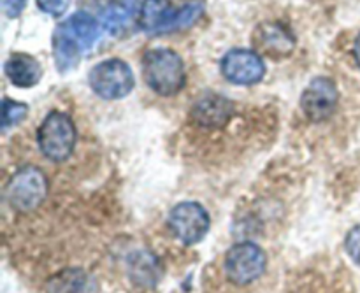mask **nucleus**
<instances>
[{
  "label": "nucleus",
  "instance_id": "obj_7",
  "mask_svg": "<svg viewBox=\"0 0 360 293\" xmlns=\"http://www.w3.org/2000/svg\"><path fill=\"white\" fill-rule=\"evenodd\" d=\"M98 25L90 14L77 13L63 21L55 34V56L58 62L74 60L81 49L88 48L97 39Z\"/></svg>",
  "mask_w": 360,
  "mask_h": 293
},
{
  "label": "nucleus",
  "instance_id": "obj_18",
  "mask_svg": "<svg viewBox=\"0 0 360 293\" xmlns=\"http://www.w3.org/2000/svg\"><path fill=\"white\" fill-rule=\"evenodd\" d=\"M25 6V0H6V9L11 16H16Z\"/></svg>",
  "mask_w": 360,
  "mask_h": 293
},
{
  "label": "nucleus",
  "instance_id": "obj_17",
  "mask_svg": "<svg viewBox=\"0 0 360 293\" xmlns=\"http://www.w3.org/2000/svg\"><path fill=\"white\" fill-rule=\"evenodd\" d=\"M345 248H347V253L350 255V259L360 267V225L348 232Z\"/></svg>",
  "mask_w": 360,
  "mask_h": 293
},
{
  "label": "nucleus",
  "instance_id": "obj_15",
  "mask_svg": "<svg viewBox=\"0 0 360 293\" xmlns=\"http://www.w3.org/2000/svg\"><path fill=\"white\" fill-rule=\"evenodd\" d=\"M157 266L148 253H137L136 263L130 269V274L137 285H153L157 281Z\"/></svg>",
  "mask_w": 360,
  "mask_h": 293
},
{
  "label": "nucleus",
  "instance_id": "obj_11",
  "mask_svg": "<svg viewBox=\"0 0 360 293\" xmlns=\"http://www.w3.org/2000/svg\"><path fill=\"white\" fill-rule=\"evenodd\" d=\"M253 49L271 60L287 58L295 49V35L280 21H262L252 34Z\"/></svg>",
  "mask_w": 360,
  "mask_h": 293
},
{
  "label": "nucleus",
  "instance_id": "obj_16",
  "mask_svg": "<svg viewBox=\"0 0 360 293\" xmlns=\"http://www.w3.org/2000/svg\"><path fill=\"white\" fill-rule=\"evenodd\" d=\"M134 4L130 0H122V2L115 4V6L109 7L104 13V23L108 28H118L122 25H125V21H129V18L132 16Z\"/></svg>",
  "mask_w": 360,
  "mask_h": 293
},
{
  "label": "nucleus",
  "instance_id": "obj_9",
  "mask_svg": "<svg viewBox=\"0 0 360 293\" xmlns=\"http://www.w3.org/2000/svg\"><path fill=\"white\" fill-rule=\"evenodd\" d=\"M340 91L330 77L319 76L309 81L301 95V109L306 118L313 123H322L329 119L338 109Z\"/></svg>",
  "mask_w": 360,
  "mask_h": 293
},
{
  "label": "nucleus",
  "instance_id": "obj_12",
  "mask_svg": "<svg viewBox=\"0 0 360 293\" xmlns=\"http://www.w3.org/2000/svg\"><path fill=\"white\" fill-rule=\"evenodd\" d=\"M234 118V104L218 93H206L193 102L190 119L195 126L206 130L225 129Z\"/></svg>",
  "mask_w": 360,
  "mask_h": 293
},
{
  "label": "nucleus",
  "instance_id": "obj_10",
  "mask_svg": "<svg viewBox=\"0 0 360 293\" xmlns=\"http://www.w3.org/2000/svg\"><path fill=\"white\" fill-rule=\"evenodd\" d=\"M220 70L231 83L252 86L262 81L266 63L255 49H231L221 58Z\"/></svg>",
  "mask_w": 360,
  "mask_h": 293
},
{
  "label": "nucleus",
  "instance_id": "obj_3",
  "mask_svg": "<svg viewBox=\"0 0 360 293\" xmlns=\"http://www.w3.org/2000/svg\"><path fill=\"white\" fill-rule=\"evenodd\" d=\"M202 13V4L190 2L181 9L172 7L167 0H144L141 7V27L146 32H171L190 27Z\"/></svg>",
  "mask_w": 360,
  "mask_h": 293
},
{
  "label": "nucleus",
  "instance_id": "obj_8",
  "mask_svg": "<svg viewBox=\"0 0 360 293\" xmlns=\"http://www.w3.org/2000/svg\"><path fill=\"white\" fill-rule=\"evenodd\" d=\"M171 234L185 246H193L202 241L210 232L211 218L199 202L185 200L176 204L167 216Z\"/></svg>",
  "mask_w": 360,
  "mask_h": 293
},
{
  "label": "nucleus",
  "instance_id": "obj_5",
  "mask_svg": "<svg viewBox=\"0 0 360 293\" xmlns=\"http://www.w3.org/2000/svg\"><path fill=\"white\" fill-rule=\"evenodd\" d=\"M267 269V256L255 242H238L232 246L224 259V273L231 283L248 287L255 283Z\"/></svg>",
  "mask_w": 360,
  "mask_h": 293
},
{
  "label": "nucleus",
  "instance_id": "obj_4",
  "mask_svg": "<svg viewBox=\"0 0 360 293\" xmlns=\"http://www.w3.org/2000/svg\"><path fill=\"white\" fill-rule=\"evenodd\" d=\"M88 83L94 93L104 100H118L132 91L136 79L125 60L105 58L90 70Z\"/></svg>",
  "mask_w": 360,
  "mask_h": 293
},
{
  "label": "nucleus",
  "instance_id": "obj_2",
  "mask_svg": "<svg viewBox=\"0 0 360 293\" xmlns=\"http://www.w3.org/2000/svg\"><path fill=\"white\" fill-rule=\"evenodd\" d=\"M77 143L74 119L63 111H51L37 130V144L44 158L55 164L69 160Z\"/></svg>",
  "mask_w": 360,
  "mask_h": 293
},
{
  "label": "nucleus",
  "instance_id": "obj_13",
  "mask_svg": "<svg viewBox=\"0 0 360 293\" xmlns=\"http://www.w3.org/2000/svg\"><path fill=\"white\" fill-rule=\"evenodd\" d=\"M49 293H98V285L83 269H65L48 283Z\"/></svg>",
  "mask_w": 360,
  "mask_h": 293
},
{
  "label": "nucleus",
  "instance_id": "obj_6",
  "mask_svg": "<svg viewBox=\"0 0 360 293\" xmlns=\"http://www.w3.org/2000/svg\"><path fill=\"white\" fill-rule=\"evenodd\" d=\"M48 179L37 167H21L11 178L6 188V199L18 213H32L48 195Z\"/></svg>",
  "mask_w": 360,
  "mask_h": 293
},
{
  "label": "nucleus",
  "instance_id": "obj_1",
  "mask_svg": "<svg viewBox=\"0 0 360 293\" xmlns=\"http://www.w3.org/2000/svg\"><path fill=\"white\" fill-rule=\"evenodd\" d=\"M141 69H143V79L146 86L162 97L178 95L185 88V63L181 56L172 49H148L143 56Z\"/></svg>",
  "mask_w": 360,
  "mask_h": 293
},
{
  "label": "nucleus",
  "instance_id": "obj_19",
  "mask_svg": "<svg viewBox=\"0 0 360 293\" xmlns=\"http://www.w3.org/2000/svg\"><path fill=\"white\" fill-rule=\"evenodd\" d=\"M352 53H354V60L355 63L360 67V34L357 35V39H355L354 42V49H352Z\"/></svg>",
  "mask_w": 360,
  "mask_h": 293
},
{
  "label": "nucleus",
  "instance_id": "obj_14",
  "mask_svg": "<svg viewBox=\"0 0 360 293\" xmlns=\"http://www.w3.org/2000/svg\"><path fill=\"white\" fill-rule=\"evenodd\" d=\"M6 74L16 86L27 88L41 79L42 69L34 56L14 53L6 62Z\"/></svg>",
  "mask_w": 360,
  "mask_h": 293
}]
</instances>
